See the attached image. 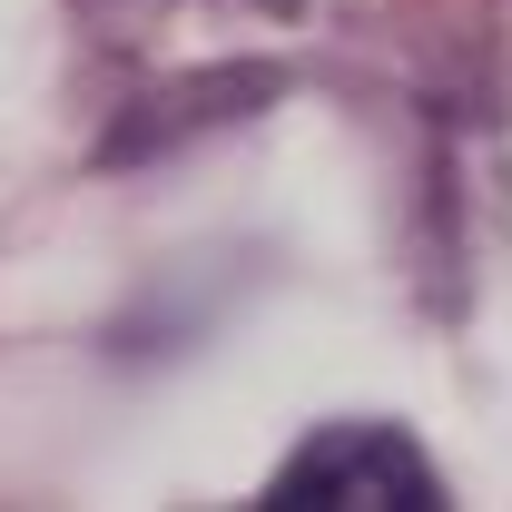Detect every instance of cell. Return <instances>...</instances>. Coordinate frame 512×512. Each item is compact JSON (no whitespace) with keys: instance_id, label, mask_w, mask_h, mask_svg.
<instances>
[{"instance_id":"cell-1","label":"cell","mask_w":512,"mask_h":512,"mask_svg":"<svg viewBox=\"0 0 512 512\" xmlns=\"http://www.w3.org/2000/svg\"><path fill=\"white\" fill-rule=\"evenodd\" d=\"M276 503H444V473L394 424H316L276 463Z\"/></svg>"}]
</instances>
